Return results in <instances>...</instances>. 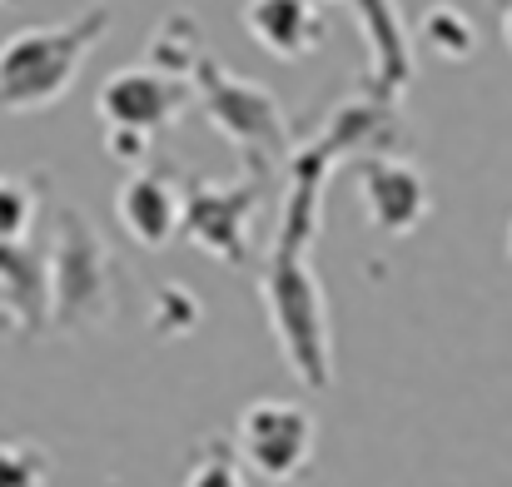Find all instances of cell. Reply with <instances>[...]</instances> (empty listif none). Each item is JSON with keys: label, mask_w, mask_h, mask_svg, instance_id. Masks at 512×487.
Instances as JSON below:
<instances>
[{"label": "cell", "mask_w": 512, "mask_h": 487, "mask_svg": "<svg viewBox=\"0 0 512 487\" xmlns=\"http://www.w3.org/2000/svg\"><path fill=\"white\" fill-rule=\"evenodd\" d=\"M105 30H110V10L90 5L70 25H30L0 40V110L25 115L55 105L75 85V75L85 70Z\"/></svg>", "instance_id": "6da1fadb"}, {"label": "cell", "mask_w": 512, "mask_h": 487, "mask_svg": "<svg viewBox=\"0 0 512 487\" xmlns=\"http://www.w3.org/2000/svg\"><path fill=\"white\" fill-rule=\"evenodd\" d=\"M264 304L279 333V348L294 368L299 383L309 388H329V319H324V294L314 269L299 259L294 244H284L274 254V269L264 279Z\"/></svg>", "instance_id": "7a4b0ae2"}, {"label": "cell", "mask_w": 512, "mask_h": 487, "mask_svg": "<svg viewBox=\"0 0 512 487\" xmlns=\"http://www.w3.org/2000/svg\"><path fill=\"white\" fill-rule=\"evenodd\" d=\"M314 443H319L314 413L304 403H289V398L249 403L239 413V428H234L239 463L264 483H294L314 463Z\"/></svg>", "instance_id": "3957f363"}, {"label": "cell", "mask_w": 512, "mask_h": 487, "mask_svg": "<svg viewBox=\"0 0 512 487\" xmlns=\"http://www.w3.org/2000/svg\"><path fill=\"white\" fill-rule=\"evenodd\" d=\"M184 100H189V90L179 80L160 75V70L130 65V70H120V75L105 80V90H100V120L110 125L115 150L130 160L135 155L130 145H145L155 130H165L174 115L184 110Z\"/></svg>", "instance_id": "277c9868"}, {"label": "cell", "mask_w": 512, "mask_h": 487, "mask_svg": "<svg viewBox=\"0 0 512 487\" xmlns=\"http://www.w3.org/2000/svg\"><path fill=\"white\" fill-rule=\"evenodd\" d=\"M60 254H55V279H50V299H55V319L60 324H95L105 319L110 299H105V264L95 254V239L80 219L65 214L60 224Z\"/></svg>", "instance_id": "5b68a950"}, {"label": "cell", "mask_w": 512, "mask_h": 487, "mask_svg": "<svg viewBox=\"0 0 512 487\" xmlns=\"http://www.w3.org/2000/svg\"><path fill=\"white\" fill-rule=\"evenodd\" d=\"M115 219L140 249H165L184 229V199H179L174 179L155 174V169H135L115 194Z\"/></svg>", "instance_id": "8992f818"}, {"label": "cell", "mask_w": 512, "mask_h": 487, "mask_svg": "<svg viewBox=\"0 0 512 487\" xmlns=\"http://www.w3.org/2000/svg\"><path fill=\"white\" fill-rule=\"evenodd\" d=\"M358 189H363L368 219L378 229H388V234H408L428 214V189H423V179H418L413 164H398V160L363 164L358 169Z\"/></svg>", "instance_id": "52a82bcc"}, {"label": "cell", "mask_w": 512, "mask_h": 487, "mask_svg": "<svg viewBox=\"0 0 512 487\" xmlns=\"http://www.w3.org/2000/svg\"><path fill=\"white\" fill-rule=\"evenodd\" d=\"M244 25L279 60H304L324 45V15L314 0H249Z\"/></svg>", "instance_id": "ba28073f"}, {"label": "cell", "mask_w": 512, "mask_h": 487, "mask_svg": "<svg viewBox=\"0 0 512 487\" xmlns=\"http://www.w3.org/2000/svg\"><path fill=\"white\" fill-rule=\"evenodd\" d=\"M423 30H428V45H433L438 55H448V60L473 55V25H468L453 5H433L428 20H423Z\"/></svg>", "instance_id": "9c48e42d"}, {"label": "cell", "mask_w": 512, "mask_h": 487, "mask_svg": "<svg viewBox=\"0 0 512 487\" xmlns=\"http://www.w3.org/2000/svg\"><path fill=\"white\" fill-rule=\"evenodd\" d=\"M50 458L35 443H0V487H40Z\"/></svg>", "instance_id": "30bf717a"}, {"label": "cell", "mask_w": 512, "mask_h": 487, "mask_svg": "<svg viewBox=\"0 0 512 487\" xmlns=\"http://www.w3.org/2000/svg\"><path fill=\"white\" fill-rule=\"evenodd\" d=\"M35 219V194L20 179H0V244H20Z\"/></svg>", "instance_id": "8fae6325"}, {"label": "cell", "mask_w": 512, "mask_h": 487, "mask_svg": "<svg viewBox=\"0 0 512 487\" xmlns=\"http://www.w3.org/2000/svg\"><path fill=\"white\" fill-rule=\"evenodd\" d=\"M184 487H249V483H244V468H239L224 448H204L199 463L189 468Z\"/></svg>", "instance_id": "7c38bea8"}, {"label": "cell", "mask_w": 512, "mask_h": 487, "mask_svg": "<svg viewBox=\"0 0 512 487\" xmlns=\"http://www.w3.org/2000/svg\"><path fill=\"white\" fill-rule=\"evenodd\" d=\"M503 40H508V50H512V5L503 10Z\"/></svg>", "instance_id": "4fadbf2b"}, {"label": "cell", "mask_w": 512, "mask_h": 487, "mask_svg": "<svg viewBox=\"0 0 512 487\" xmlns=\"http://www.w3.org/2000/svg\"><path fill=\"white\" fill-rule=\"evenodd\" d=\"M508 254H512V224H508Z\"/></svg>", "instance_id": "5bb4252c"}]
</instances>
